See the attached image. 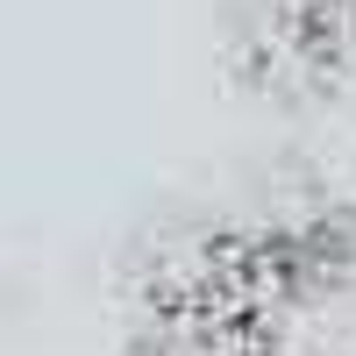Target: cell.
Instances as JSON below:
<instances>
[{"label": "cell", "instance_id": "3", "mask_svg": "<svg viewBox=\"0 0 356 356\" xmlns=\"http://www.w3.org/2000/svg\"><path fill=\"white\" fill-rule=\"evenodd\" d=\"M228 65L257 100L314 107L356 86V50L321 0H250L228 22Z\"/></svg>", "mask_w": 356, "mask_h": 356}, {"label": "cell", "instance_id": "2", "mask_svg": "<svg viewBox=\"0 0 356 356\" xmlns=\"http://www.w3.org/2000/svg\"><path fill=\"white\" fill-rule=\"evenodd\" d=\"M122 356H257L228 278V228H193L143 257Z\"/></svg>", "mask_w": 356, "mask_h": 356}, {"label": "cell", "instance_id": "4", "mask_svg": "<svg viewBox=\"0 0 356 356\" xmlns=\"http://www.w3.org/2000/svg\"><path fill=\"white\" fill-rule=\"evenodd\" d=\"M335 22H342V36H349V50H356V0H321Z\"/></svg>", "mask_w": 356, "mask_h": 356}, {"label": "cell", "instance_id": "1", "mask_svg": "<svg viewBox=\"0 0 356 356\" xmlns=\"http://www.w3.org/2000/svg\"><path fill=\"white\" fill-rule=\"evenodd\" d=\"M228 278L257 356H356V200L228 228Z\"/></svg>", "mask_w": 356, "mask_h": 356}]
</instances>
